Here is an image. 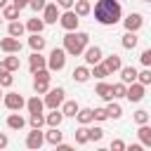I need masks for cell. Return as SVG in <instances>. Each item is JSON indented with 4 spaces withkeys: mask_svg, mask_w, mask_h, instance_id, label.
<instances>
[{
    "mask_svg": "<svg viewBox=\"0 0 151 151\" xmlns=\"http://www.w3.org/2000/svg\"><path fill=\"white\" fill-rule=\"evenodd\" d=\"M94 19L101 26H116L123 19L120 0H97L94 2Z\"/></svg>",
    "mask_w": 151,
    "mask_h": 151,
    "instance_id": "6da1fadb",
    "label": "cell"
},
{
    "mask_svg": "<svg viewBox=\"0 0 151 151\" xmlns=\"http://www.w3.org/2000/svg\"><path fill=\"white\" fill-rule=\"evenodd\" d=\"M87 45H90V33L78 31V28L76 31H66V35H64V52L68 57H80Z\"/></svg>",
    "mask_w": 151,
    "mask_h": 151,
    "instance_id": "7a4b0ae2",
    "label": "cell"
},
{
    "mask_svg": "<svg viewBox=\"0 0 151 151\" xmlns=\"http://www.w3.org/2000/svg\"><path fill=\"white\" fill-rule=\"evenodd\" d=\"M66 52H64V47H54L52 52H50V57H45L47 59V68L52 71V73H59L64 66H66Z\"/></svg>",
    "mask_w": 151,
    "mask_h": 151,
    "instance_id": "3957f363",
    "label": "cell"
},
{
    "mask_svg": "<svg viewBox=\"0 0 151 151\" xmlns=\"http://www.w3.org/2000/svg\"><path fill=\"white\" fill-rule=\"evenodd\" d=\"M64 99H66V90H64V87H50V90L45 92L42 104H45L47 109H59Z\"/></svg>",
    "mask_w": 151,
    "mask_h": 151,
    "instance_id": "277c9868",
    "label": "cell"
},
{
    "mask_svg": "<svg viewBox=\"0 0 151 151\" xmlns=\"http://www.w3.org/2000/svg\"><path fill=\"white\" fill-rule=\"evenodd\" d=\"M146 97V85H142V83H130L127 87H125V99L130 101V104H139L142 99Z\"/></svg>",
    "mask_w": 151,
    "mask_h": 151,
    "instance_id": "5b68a950",
    "label": "cell"
},
{
    "mask_svg": "<svg viewBox=\"0 0 151 151\" xmlns=\"http://www.w3.org/2000/svg\"><path fill=\"white\" fill-rule=\"evenodd\" d=\"M59 24H61V28L64 31H76L78 26H80V17L73 12V9H64L61 14H59V19H57Z\"/></svg>",
    "mask_w": 151,
    "mask_h": 151,
    "instance_id": "8992f818",
    "label": "cell"
},
{
    "mask_svg": "<svg viewBox=\"0 0 151 151\" xmlns=\"http://www.w3.org/2000/svg\"><path fill=\"white\" fill-rule=\"evenodd\" d=\"M2 104H5L9 111H21V109L26 106V99H24L19 92H7V94H2Z\"/></svg>",
    "mask_w": 151,
    "mask_h": 151,
    "instance_id": "52a82bcc",
    "label": "cell"
},
{
    "mask_svg": "<svg viewBox=\"0 0 151 151\" xmlns=\"http://www.w3.org/2000/svg\"><path fill=\"white\" fill-rule=\"evenodd\" d=\"M120 21H123L125 31H134V33H137V31L144 26V14H142V12H130V14H127L125 19H120Z\"/></svg>",
    "mask_w": 151,
    "mask_h": 151,
    "instance_id": "ba28073f",
    "label": "cell"
},
{
    "mask_svg": "<svg viewBox=\"0 0 151 151\" xmlns=\"http://www.w3.org/2000/svg\"><path fill=\"white\" fill-rule=\"evenodd\" d=\"M101 57H104V52H101V47H99V45H87V47L83 50V59H85V64H87V66H92V64L101 61Z\"/></svg>",
    "mask_w": 151,
    "mask_h": 151,
    "instance_id": "9c48e42d",
    "label": "cell"
},
{
    "mask_svg": "<svg viewBox=\"0 0 151 151\" xmlns=\"http://www.w3.org/2000/svg\"><path fill=\"white\" fill-rule=\"evenodd\" d=\"M45 144V132L40 127H31V132L26 134V146L28 149H40Z\"/></svg>",
    "mask_w": 151,
    "mask_h": 151,
    "instance_id": "30bf717a",
    "label": "cell"
},
{
    "mask_svg": "<svg viewBox=\"0 0 151 151\" xmlns=\"http://www.w3.org/2000/svg\"><path fill=\"white\" fill-rule=\"evenodd\" d=\"M0 50H2L5 54H19V52H21V40H19V38L7 35V38H2V40H0Z\"/></svg>",
    "mask_w": 151,
    "mask_h": 151,
    "instance_id": "8fae6325",
    "label": "cell"
},
{
    "mask_svg": "<svg viewBox=\"0 0 151 151\" xmlns=\"http://www.w3.org/2000/svg\"><path fill=\"white\" fill-rule=\"evenodd\" d=\"M59 7H57V2H47L45 7H42V21L45 24H57V19H59Z\"/></svg>",
    "mask_w": 151,
    "mask_h": 151,
    "instance_id": "7c38bea8",
    "label": "cell"
},
{
    "mask_svg": "<svg viewBox=\"0 0 151 151\" xmlns=\"http://www.w3.org/2000/svg\"><path fill=\"white\" fill-rule=\"evenodd\" d=\"M28 68H31V73H35V71H40V68H47V59H45L40 52H33V54L28 57Z\"/></svg>",
    "mask_w": 151,
    "mask_h": 151,
    "instance_id": "4fadbf2b",
    "label": "cell"
},
{
    "mask_svg": "<svg viewBox=\"0 0 151 151\" xmlns=\"http://www.w3.org/2000/svg\"><path fill=\"white\" fill-rule=\"evenodd\" d=\"M101 64L106 66V71H109V73H118V71H120V66H123V61H120V57H118V54L101 57Z\"/></svg>",
    "mask_w": 151,
    "mask_h": 151,
    "instance_id": "5bb4252c",
    "label": "cell"
},
{
    "mask_svg": "<svg viewBox=\"0 0 151 151\" xmlns=\"http://www.w3.org/2000/svg\"><path fill=\"white\" fill-rule=\"evenodd\" d=\"M104 109H106V116H109V120H118V118L123 116V106H120L116 99H109Z\"/></svg>",
    "mask_w": 151,
    "mask_h": 151,
    "instance_id": "9a60e30c",
    "label": "cell"
},
{
    "mask_svg": "<svg viewBox=\"0 0 151 151\" xmlns=\"http://www.w3.org/2000/svg\"><path fill=\"white\" fill-rule=\"evenodd\" d=\"M24 125H26V118H24L19 111H12V113L7 116V127H9V130H24Z\"/></svg>",
    "mask_w": 151,
    "mask_h": 151,
    "instance_id": "2e32d148",
    "label": "cell"
},
{
    "mask_svg": "<svg viewBox=\"0 0 151 151\" xmlns=\"http://www.w3.org/2000/svg\"><path fill=\"white\" fill-rule=\"evenodd\" d=\"M78 101H73V99H64L61 101V106H59V111L64 113V118H73L76 113H78Z\"/></svg>",
    "mask_w": 151,
    "mask_h": 151,
    "instance_id": "e0dca14e",
    "label": "cell"
},
{
    "mask_svg": "<svg viewBox=\"0 0 151 151\" xmlns=\"http://www.w3.org/2000/svg\"><path fill=\"white\" fill-rule=\"evenodd\" d=\"M61 120H64V113H61L59 109H50V113L45 116V125H47V127H59Z\"/></svg>",
    "mask_w": 151,
    "mask_h": 151,
    "instance_id": "ac0fdd59",
    "label": "cell"
},
{
    "mask_svg": "<svg viewBox=\"0 0 151 151\" xmlns=\"http://www.w3.org/2000/svg\"><path fill=\"white\" fill-rule=\"evenodd\" d=\"M137 137H139V144L149 149V146H151V125H149V123L139 125V127H137Z\"/></svg>",
    "mask_w": 151,
    "mask_h": 151,
    "instance_id": "d6986e66",
    "label": "cell"
},
{
    "mask_svg": "<svg viewBox=\"0 0 151 151\" xmlns=\"http://www.w3.org/2000/svg\"><path fill=\"white\" fill-rule=\"evenodd\" d=\"M24 26H26V31H28V33H42L47 24L42 21V17H33V19H28Z\"/></svg>",
    "mask_w": 151,
    "mask_h": 151,
    "instance_id": "ffe728a7",
    "label": "cell"
},
{
    "mask_svg": "<svg viewBox=\"0 0 151 151\" xmlns=\"http://www.w3.org/2000/svg\"><path fill=\"white\" fill-rule=\"evenodd\" d=\"M71 76H73V80H76V83H87V80L92 78V76H90V66H87V64H83V66H76Z\"/></svg>",
    "mask_w": 151,
    "mask_h": 151,
    "instance_id": "44dd1931",
    "label": "cell"
},
{
    "mask_svg": "<svg viewBox=\"0 0 151 151\" xmlns=\"http://www.w3.org/2000/svg\"><path fill=\"white\" fill-rule=\"evenodd\" d=\"M120 83H125V85H130V83H134L137 80V68L134 66H120Z\"/></svg>",
    "mask_w": 151,
    "mask_h": 151,
    "instance_id": "7402d4cb",
    "label": "cell"
},
{
    "mask_svg": "<svg viewBox=\"0 0 151 151\" xmlns=\"http://www.w3.org/2000/svg\"><path fill=\"white\" fill-rule=\"evenodd\" d=\"M26 109H28V113H42L45 111V104H42L40 94H33L31 99H26Z\"/></svg>",
    "mask_w": 151,
    "mask_h": 151,
    "instance_id": "603a6c76",
    "label": "cell"
},
{
    "mask_svg": "<svg viewBox=\"0 0 151 151\" xmlns=\"http://www.w3.org/2000/svg\"><path fill=\"white\" fill-rule=\"evenodd\" d=\"M71 9H73L78 17H87V14L92 12V2H90V0H76Z\"/></svg>",
    "mask_w": 151,
    "mask_h": 151,
    "instance_id": "cb8c5ba5",
    "label": "cell"
},
{
    "mask_svg": "<svg viewBox=\"0 0 151 151\" xmlns=\"http://www.w3.org/2000/svg\"><path fill=\"white\" fill-rule=\"evenodd\" d=\"M94 94H97L99 99H104V101L113 99V97H111V85H109L106 80H99V83H97V87H94Z\"/></svg>",
    "mask_w": 151,
    "mask_h": 151,
    "instance_id": "d4e9b609",
    "label": "cell"
},
{
    "mask_svg": "<svg viewBox=\"0 0 151 151\" xmlns=\"http://www.w3.org/2000/svg\"><path fill=\"white\" fill-rule=\"evenodd\" d=\"M24 33H26V26H24L19 19L9 21V26H7V35H12V38H21Z\"/></svg>",
    "mask_w": 151,
    "mask_h": 151,
    "instance_id": "484cf974",
    "label": "cell"
},
{
    "mask_svg": "<svg viewBox=\"0 0 151 151\" xmlns=\"http://www.w3.org/2000/svg\"><path fill=\"white\" fill-rule=\"evenodd\" d=\"M137 42H139L137 33H134V31H125V35H123V40H120L123 50H134V47H137Z\"/></svg>",
    "mask_w": 151,
    "mask_h": 151,
    "instance_id": "4316f807",
    "label": "cell"
},
{
    "mask_svg": "<svg viewBox=\"0 0 151 151\" xmlns=\"http://www.w3.org/2000/svg\"><path fill=\"white\" fill-rule=\"evenodd\" d=\"M45 38L40 35V33H31V38H28V47L33 50V52H42L45 50Z\"/></svg>",
    "mask_w": 151,
    "mask_h": 151,
    "instance_id": "83f0119b",
    "label": "cell"
},
{
    "mask_svg": "<svg viewBox=\"0 0 151 151\" xmlns=\"http://www.w3.org/2000/svg\"><path fill=\"white\" fill-rule=\"evenodd\" d=\"M61 139H64V132H59V127H50V130L45 132V142L52 144V146H57Z\"/></svg>",
    "mask_w": 151,
    "mask_h": 151,
    "instance_id": "f1b7e54d",
    "label": "cell"
},
{
    "mask_svg": "<svg viewBox=\"0 0 151 151\" xmlns=\"http://www.w3.org/2000/svg\"><path fill=\"white\" fill-rule=\"evenodd\" d=\"M90 76H94L97 80H104L106 76H111L109 71H106V66L101 64V61H97V64H92V68H90Z\"/></svg>",
    "mask_w": 151,
    "mask_h": 151,
    "instance_id": "f546056e",
    "label": "cell"
},
{
    "mask_svg": "<svg viewBox=\"0 0 151 151\" xmlns=\"http://www.w3.org/2000/svg\"><path fill=\"white\" fill-rule=\"evenodd\" d=\"M73 118L78 120V125H90L92 123V109H78V113Z\"/></svg>",
    "mask_w": 151,
    "mask_h": 151,
    "instance_id": "4dcf8cb0",
    "label": "cell"
},
{
    "mask_svg": "<svg viewBox=\"0 0 151 151\" xmlns=\"http://www.w3.org/2000/svg\"><path fill=\"white\" fill-rule=\"evenodd\" d=\"M2 64H5V68H7V71H12V73H14V71H19V66H21V61H19V57H17V54H7V57L2 59Z\"/></svg>",
    "mask_w": 151,
    "mask_h": 151,
    "instance_id": "1f68e13d",
    "label": "cell"
},
{
    "mask_svg": "<svg viewBox=\"0 0 151 151\" xmlns=\"http://www.w3.org/2000/svg\"><path fill=\"white\" fill-rule=\"evenodd\" d=\"M19 12H21V9H17L14 5H9V2H7V5L2 7V19H7V21H14V19H19Z\"/></svg>",
    "mask_w": 151,
    "mask_h": 151,
    "instance_id": "d6a6232c",
    "label": "cell"
},
{
    "mask_svg": "<svg viewBox=\"0 0 151 151\" xmlns=\"http://www.w3.org/2000/svg\"><path fill=\"white\" fill-rule=\"evenodd\" d=\"M50 90V80H45V78H33V92L35 94H45Z\"/></svg>",
    "mask_w": 151,
    "mask_h": 151,
    "instance_id": "836d02e7",
    "label": "cell"
},
{
    "mask_svg": "<svg viewBox=\"0 0 151 151\" xmlns=\"http://www.w3.org/2000/svg\"><path fill=\"white\" fill-rule=\"evenodd\" d=\"M73 137H76V144H80V146H85L87 142H90V137H87V125H80L76 132H73Z\"/></svg>",
    "mask_w": 151,
    "mask_h": 151,
    "instance_id": "e575fe53",
    "label": "cell"
},
{
    "mask_svg": "<svg viewBox=\"0 0 151 151\" xmlns=\"http://www.w3.org/2000/svg\"><path fill=\"white\" fill-rule=\"evenodd\" d=\"M125 87H127L125 83H113L111 85V97L113 99H123L125 97Z\"/></svg>",
    "mask_w": 151,
    "mask_h": 151,
    "instance_id": "d590c367",
    "label": "cell"
},
{
    "mask_svg": "<svg viewBox=\"0 0 151 151\" xmlns=\"http://www.w3.org/2000/svg\"><path fill=\"white\" fill-rule=\"evenodd\" d=\"M87 137H90V142H101V139H104V130H101L99 125L87 127Z\"/></svg>",
    "mask_w": 151,
    "mask_h": 151,
    "instance_id": "8d00e7d4",
    "label": "cell"
},
{
    "mask_svg": "<svg viewBox=\"0 0 151 151\" xmlns=\"http://www.w3.org/2000/svg\"><path fill=\"white\" fill-rule=\"evenodd\" d=\"M137 83L151 85V68H149V66H144V71H137Z\"/></svg>",
    "mask_w": 151,
    "mask_h": 151,
    "instance_id": "74e56055",
    "label": "cell"
},
{
    "mask_svg": "<svg viewBox=\"0 0 151 151\" xmlns=\"http://www.w3.org/2000/svg\"><path fill=\"white\" fill-rule=\"evenodd\" d=\"M28 123H31V127H42L45 125V113H28Z\"/></svg>",
    "mask_w": 151,
    "mask_h": 151,
    "instance_id": "f35d334b",
    "label": "cell"
},
{
    "mask_svg": "<svg viewBox=\"0 0 151 151\" xmlns=\"http://www.w3.org/2000/svg\"><path fill=\"white\" fill-rule=\"evenodd\" d=\"M104 120H109L106 109H104V106H101V109H92V123H104Z\"/></svg>",
    "mask_w": 151,
    "mask_h": 151,
    "instance_id": "ab89813d",
    "label": "cell"
},
{
    "mask_svg": "<svg viewBox=\"0 0 151 151\" xmlns=\"http://www.w3.org/2000/svg\"><path fill=\"white\" fill-rule=\"evenodd\" d=\"M132 118H134V123H137V125H144V123H149V118H151V116H149V111H146V109H139V111H134V116H132Z\"/></svg>",
    "mask_w": 151,
    "mask_h": 151,
    "instance_id": "60d3db41",
    "label": "cell"
},
{
    "mask_svg": "<svg viewBox=\"0 0 151 151\" xmlns=\"http://www.w3.org/2000/svg\"><path fill=\"white\" fill-rule=\"evenodd\" d=\"M12 83H14V76L7 71V73H0V87H12Z\"/></svg>",
    "mask_w": 151,
    "mask_h": 151,
    "instance_id": "b9f144b4",
    "label": "cell"
},
{
    "mask_svg": "<svg viewBox=\"0 0 151 151\" xmlns=\"http://www.w3.org/2000/svg\"><path fill=\"white\" fill-rule=\"evenodd\" d=\"M47 5V0H28V7L38 14V12H42V7Z\"/></svg>",
    "mask_w": 151,
    "mask_h": 151,
    "instance_id": "7bdbcfd3",
    "label": "cell"
},
{
    "mask_svg": "<svg viewBox=\"0 0 151 151\" xmlns=\"http://www.w3.org/2000/svg\"><path fill=\"white\" fill-rule=\"evenodd\" d=\"M139 61H142V66H149L151 68V50H144L139 54Z\"/></svg>",
    "mask_w": 151,
    "mask_h": 151,
    "instance_id": "ee69618b",
    "label": "cell"
},
{
    "mask_svg": "<svg viewBox=\"0 0 151 151\" xmlns=\"http://www.w3.org/2000/svg\"><path fill=\"white\" fill-rule=\"evenodd\" d=\"M111 151H125V142L123 139H113L111 142Z\"/></svg>",
    "mask_w": 151,
    "mask_h": 151,
    "instance_id": "f6af8a7d",
    "label": "cell"
},
{
    "mask_svg": "<svg viewBox=\"0 0 151 151\" xmlns=\"http://www.w3.org/2000/svg\"><path fill=\"white\" fill-rule=\"evenodd\" d=\"M54 2H57V7H59V9H71L76 0H54Z\"/></svg>",
    "mask_w": 151,
    "mask_h": 151,
    "instance_id": "bcb514c9",
    "label": "cell"
},
{
    "mask_svg": "<svg viewBox=\"0 0 151 151\" xmlns=\"http://www.w3.org/2000/svg\"><path fill=\"white\" fill-rule=\"evenodd\" d=\"M7 146H9V137L5 132H0V149H7Z\"/></svg>",
    "mask_w": 151,
    "mask_h": 151,
    "instance_id": "7dc6e473",
    "label": "cell"
},
{
    "mask_svg": "<svg viewBox=\"0 0 151 151\" xmlns=\"http://www.w3.org/2000/svg\"><path fill=\"white\" fill-rule=\"evenodd\" d=\"M12 5L17 9H24V7H28V0H12Z\"/></svg>",
    "mask_w": 151,
    "mask_h": 151,
    "instance_id": "c3c4849f",
    "label": "cell"
},
{
    "mask_svg": "<svg viewBox=\"0 0 151 151\" xmlns=\"http://www.w3.org/2000/svg\"><path fill=\"white\" fill-rule=\"evenodd\" d=\"M125 149H127V151H142L144 146H142V144H130V146L125 144Z\"/></svg>",
    "mask_w": 151,
    "mask_h": 151,
    "instance_id": "681fc988",
    "label": "cell"
},
{
    "mask_svg": "<svg viewBox=\"0 0 151 151\" xmlns=\"http://www.w3.org/2000/svg\"><path fill=\"white\" fill-rule=\"evenodd\" d=\"M0 73H7V68H5V64H2V61H0ZM9 73H12V71H9Z\"/></svg>",
    "mask_w": 151,
    "mask_h": 151,
    "instance_id": "f907efd6",
    "label": "cell"
},
{
    "mask_svg": "<svg viewBox=\"0 0 151 151\" xmlns=\"http://www.w3.org/2000/svg\"><path fill=\"white\" fill-rule=\"evenodd\" d=\"M7 2H9V0H0V9H2V7L7 5Z\"/></svg>",
    "mask_w": 151,
    "mask_h": 151,
    "instance_id": "816d5d0a",
    "label": "cell"
},
{
    "mask_svg": "<svg viewBox=\"0 0 151 151\" xmlns=\"http://www.w3.org/2000/svg\"><path fill=\"white\" fill-rule=\"evenodd\" d=\"M0 26H2V14H0Z\"/></svg>",
    "mask_w": 151,
    "mask_h": 151,
    "instance_id": "f5cc1de1",
    "label": "cell"
},
{
    "mask_svg": "<svg viewBox=\"0 0 151 151\" xmlns=\"http://www.w3.org/2000/svg\"><path fill=\"white\" fill-rule=\"evenodd\" d=\"M0 99H2V87H0Z\"/></svg>",
    "mask_w": 151,
    "mask_h": 151,
    "instance_id": "db71d44e",
    "label": "cell"
},
{
    "mask_svg": "<svg viewBox=\"0 0 151 151\" xmlns=\"http://www.w3.org/2000/svg\"><path fill=\"white\" fill-rule=\"evenodd\" d=\"M142 2H151V0H142Z\"/></svg>",
    "mask_w": 151,
    "mask_h": 151,
    "instance_id": "11a10c76",
    "label": "cell"
}]
</instances>
